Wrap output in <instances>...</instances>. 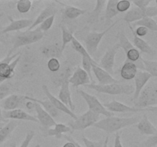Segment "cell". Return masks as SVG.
<instances>
[{"label":"cell","instance_id":"cell-1","mask_svg":"<svg viewBox=\"0 0 157 147\" xmlns=\"http://www.w3.org/2000/svg\"><path fill=\"white\" fill-rule=\"evenodd\" d=\"M140 118L139 116L132 117H119L113 116L106 117L98 120L93 126L106 132L107 134H111L118 132L119 130L138 123Z\"/></svg>","mask_w":157,"mask_h":147},{"label":"cell","instance_id":"cell-2","mask_svg":"<svg viewBox=\"0 0 157 147\" xmlns=\"http://www.w3.org/2000/svg\"><path fill=\"white\" fill-rule=\"evenodd\" d=\"M157 84L156 81H149L134 101V107L145 109L156 107Z\"/></svg>","mask_w":157,"mask_h":147},{"label":"cell","instance_id":"cell-3","mask_svg":"<svg viewBox=\"0 0 157 147\" xmlns=\"http://www.w3.org/2000/svg\"><path fill=\"white\" fill-rule=\"evenodd\" d=\"M21 58V52L12 54L9 51L6 58L0 61V84L15 76V70Z\"/></svg>","mask_w":157,"mask_h":147},{"label":"cell","instance_id":"cell-4","mask_svg":"<svg viewBox=\"0 0 157 147\" xmlns=\"http://www.w3.org/2000/svg\"><path fill=\"white\" fill-rule=\"evenodd\" d=\"M85 87L92 89L98 93L110 95H130L133 94L134 92V88L133 86L121 82L106 84V85H100V84H95L92 83V84H87Z\"/></svg>","mask_w":157,"mask_h":147},{"label":"cell","instance_id":"cell-5","mask_svg":"<svg viewBox=\"0 0 157 147\" xmlns=\"http://www.w3.org/2000/svg\"><path fill=\"white\" fill-rule=\"evenodd\" d=\"M44 37V33L38 29L35 28L31 31L25 32H18L13 38V47L9 51L12 52L18 47L29 45L33 43L38 42Z\"/></svg>","mask_w":157,"mask_h":147},{"label":"cell","instance_id":"cell-6","mask_svg":"<svg viewBox=\"0 0 157 147\" xmlns=\"http://www.w3.org/2000/svg\"><path fill=\"white\" fill-rule=\"evenodd\" d=\"M98 120L99 115L88 110L84 114L78 116L76 119H74V121L69 123L68 126L70 127L71 131H82L88 127L93 126Z\"/></svg>","mask_w":157,"mask_h":147},{"label":"cell","instance_id":"cell-7","mask_svg":"<svg viewBox=\"0 0 157 147\" xmlns=\"http://www.w3.org/2000/svg\"><path fill=\"white\" fill-rule=\"evenodd\" d=\"M77 92L81 96V97L86 101L89 110H90L93 113H96L98 115H104L106 117H110V116H114L113 113L108 111L107 109L104 107V106L100 102L98 97L94 95L90 94L87 92L84 91L83 90H77Z\"/></svg>","mask_w":157,"mask_h":147},{"label":"cell","instance_id":"cell-8","mask_svg":"<svg viewBox=\"0 0 157 147\" xmlns=\"http://www.w3.org/2000/svg\"><path fill=\"white\" fill-rule=\"evenodd\" d=\"M118 21H116L114 23L110 24L107 29L103 31L102 32H92L87 34L86 35L85 38H84V43L86 45V50H87V53L91 56L93 55L95 52L98 51V46H99L100 43H101V40L104 38V35L110 30L113 27H114L117 24Z\"/></svg>","mask_w":157,"mask_h":147},{"label":"cell","instance_id":"cell-9","mask_svg":"<svg viewBox=\"0 0 157 147\" xmlns=\"http://www.w3.org/2000/svg\"><path fill=\"white\" fill-rule=\"evenodd\" d=\"M106 109L111 113H140V112L152 111L156 112V107H150V108L141 109L134 107H130L128 105L119 102L117 100H112L110 102H107L104 104Z\"/></svg>","mask_w":157,"mask_h":147},{"label":"cell","instance_id":"cell-10","mask_svg":"<svg viewBox=\"0 0 157 147\" xmlns=\"http://www.w3.org/2000/svg\"><path fill=\"white\" fill-rule=\"evenodd\" d=\"M119 47L117 44H115L112 47H109L104 55L103 58H101L98 66L105 70L106 71L108 72L110 74H113V67H114L115 63V57H116L117 53L119 50Z\"/></svg>","mask_w":157,"mask_h":147},{"label":"cell","instance_id":"cell-11","mask_svg":"<svg viewBox=\"0 0 157 147\" xmlns=\"http://www.w3.org/2000/svg\"><path fill=\"white\" fill-rule=\"evenodd\" d=\"M35 63H36L35 59L29 54H26L23 56L21 55V58L16 67L18 68V74L21 75V77L28 76L29 74L32 73L35 68Z\"/></svg>","mask_w":157,"mask_h":147},{"label":"cell","instance_id":"cell-12","mask_svg":"<svg viewBox=\"0 0 157 147\" xmlns=\"http://www.w3.org/2000/svg\"><path fill=\"white\" fill-rule=\"evenodd\" d=\"M25 102L26 100L25 99L24 95L11 94L3 100L0 106L3 110L7 111V110L20 109L25 106Z\"/></svg>","mask_w":157,"mask_h":147},{"label":"cell","instance_id":"cell-13","mask_svg":"<svg viewBox=\"0 0 157 147\" xmlns=\"http://www.w3.org/2000/svg\"><path fill=\"white\" fill-rule=\"evenodd\" d=\"M42 90H43V92H44V93L45 94V96H47V99H48L49 100H50V102L52 103V105H53L54 107L58 110V111H61L63 112V113H66V114L68 115L69 116H71L72 119H77L78 116H76V114H75L74 112H72L68 107H66V106L64 105V104H63V103L61 102L58 98L55 97V96L51 93L48 87L47 86L44 84V85L42 86Z\"/></svg>","mask_w":157,"mask_h":147},{"label":"cell","instance_id":"cell-14","mask_svg":"<svg viewBox=\"0 0 157 147\" xmlns=\"http://www.w3.org/2000/svg\"><path fill=\"white\" fill-rule=\"evenodd\" d=\"M3 117L6 119H14V120H26L38 123V119L36 117L32 115L29 114V113L25 112L21 109H16L13 110H3L2 111Z\"/></svg>","mask_w":157,"mask_h":147},{"label":"cell","instance_id":"cell-15","mask_svg":"<svg viewBox=\"0 0 157 147\" xmlns=\"http://www.w3.org/2000/svg\"><path fill=\"white\" fill-rule=\"evenodd\" d=\"M9 20L10 21L9 25L6 26L4 29L1 31L2 34L5 35L6 33H9L10 32H19L20 30L29 28L33 23L34 20L32 18H21V19L14 20L12 17L9 16Z\"/></svg>","mask_w":157,"mask_h":147},{"label":"cell","instance_id":"cell-16","mask_svg":"<svg viewBox=\"0 0 157 147\" xmlns=\"http://www.w3.org/2000/svg\"><path fill=\"white\" fill-rule=\"evenodd\" d=\"M34 110L36 112V119H38V123L44 128L43 130L52 128L56 124L55 119L37 103H35V109Z\"/></svg>","mask_w":157,"mask_h":147},{"label":"cell","instance_id":"cell-17","mask_svg":"<svg viewBox=\"0 0 157 147\" xmlns=\"http://www.w3.org/2000/svg\"><path fill=\"white\" fill-rule=\"evenodd\" d=\"M91 70L94 74L95 77H96L100 85H106V84L120 82L119 81L115 79L111 74H110L108 72H107L105 70H104L101 67H99L98 64H94V63H92Z\"/></svg>","mask_w":157,"mask_h":147},{"label":"cell","instance_id":"cell-18","mask_svg":"<svg viewBox=\"0 0 157 147\" xmlns=\"http://www.w3.org/2000/svg\"><path fill=\"white\" fill-rule=\"evenodd\" d=\"M152 78V76L148 74L147 72L144 71V70H138L136 74V76L134 77L135 81V88L134 92H133V100L135 101L139 96L141 90L144 89V87L147 85V83L150 81Z\"/></svg>","mask_w":157,"mask_h":147},{"label":"cell","instance_id":"cell-19","mask_svg":"<svg viewBox=\"0 0 157 147\" xmlns=\"http://www.w3.org/2000/svg\"><path fill=\"white\" fill-rule=\"evenodd\" d=\"M68 82L74 87H78L79 86L87 85L90 84V81L87 74L81 67H78L72 73Z\"/></svg>","mask_w":157,"mask_h":147},{"label":"cell","instance_id":"cell-20","mask_svg":"<svg viewBox=\"0 0 157 147\" xmlns=\"http://www.w3.org/2000/svg\"><path fill=\"white\" fill-rule=\"evenodd\" d=\"M58 99L64 104L67 107H68L72 112L75 110V106L72 101L71 93L70 91V84L68 81H65L61 83L60 85V90L58 93Z\"/></svg>","mask_w":157,"mask_h":147},{"label":"cell","instance_id":"cell-21","mask_svg":"<svg viewBox=\"0 0 157 147\" xmlns=\"http://www.w3.org/2000/svg\"><path fill=\"white\" fill-rule=\"evenodd\" d=\"M129 24V28H130V31H131L132 34L133 35V46H135L137 50L140 51V52H143V53L148 54L150 55H156V51L153 48V47L150 45V44L147 43V41H146L145 40L143 39L142 38H140V37L136 36L134 33V29L132 27V25L130 24Z\"/></svg>","mask_w":157,"mask_h":147},{"label":"cell","instance_id":"cell-22","mask_svg":"<svg viewBox=\"0 0 157 147\" xmlns=\"http://www.w3.org/2000/svg\"><path fill=\"white\" fill-rule=\"evenodd\" d=\"M24 96L25 99L26 100L33 101V102L37 103V104H39V105L41 106V107H42V108L44 109V110H45V111L47 112L54 119H55V118L58 117L60 115V111H58V110L52 105V104L50 102V100H49L48 99L42 100L38 99V98L35 97H32V96H25V95H24Z\"/></svg>","mask_w":157,"mask_h":147},{"label":"cell","instance_id":"cell-23","mask_svg":"<svg viewBox=\"0 0 157 147\" xmlns=\"http://www.w3.org/2000/svg\"><path fill=\"white\" fill-rule=\"evenodd\" d=\"M136 126L140 133L143 135L152 136V135L157 134L156 127L149 120L147 114H144L140 119Z\"/></svg>","mask_w":157,"mask_h":147},{"label":"cell","instance_id":"cell-24","mask_svg":"<svg viewBox=\"0 0 157 147\" xmlns=\"http://www.w3.org/2000/svg\"><path fill=\"white\" fill-rule=\"evenodd\" d=\"M57 11H58V9H56L55 6H52V5H49V6H48L47 7L44 8V9L40 12L38 16L35 18V20H34L32 24L29 28L28 30L31 31L35 29L37 26L39 25L41 22H43V21H44L45 19H47L48 18L52 16V15H55Z\"/></svg>","mask_w":157,"mask_h":147},{"label":"cell","instance_id":"cell-25","mask_svg":"<svg viewBox=\"0 0 157 147\" xmlns=\"http://www.w3.org/2000/svg\"><path fill=\"white\" fill-rule=\"evenodd\" d=\"M72 70H73V67H71L68 64H66V65L64 64L63 67H61L58 72H56L55 76L53 77L52 81L55 85L60 87L61 83L65 81H68L72 74Z\"/></svg>","mask_w":157,"mask_h":147},{"label":"cell","instance_id":"cell-26","mask_svg":"<svg viewBox=\"0 0 157 147\" xmlns=\"http://www.w3.org/2000/svg\"><path fill=\"white\" fill-rule=\"evenodd\" d=\"M71 130L68 126L61 123H58L54 126V128L44 130V133L47 136H55L57 139H61L64 133H71Z\"/></svg>","mask_w":157,"mask_h":147},{"label":"cell","instance_id":"cell-27","mask_svg":"<svg viewBox=\"0 0 157 147\" xmlns=\"http://www.w3.org/2000/svg\"><path fill=\"white\" fill-rule=\"evenodd\" d=\"M41 53L44 55L45 58H61L62 55V50H61V46L58 44H48V45L43 46L41 47Z\"/></svg>","mask_w":157,"mask_h":147},{"label":"cell","instance_id":"cell-28","mask_svg":"<svg viewBox=\"0 0 157 147\" xmlns=\"http://www.w3.org/2000/svg\"><path fill=\"white\" fill-rule=\"evenodd\" d=\"M138 69L136 64L133 62L127 61L121 69V77L126 81H130L134 79Z\"/></svg>","mask_w":157,"mask_h":147},{"label":"cell","instance_id":"cell-29","mask_svg":"<svg viewBox=\"0 0 157 147\" xmlns=\"http://www.w3.org/2000/svg\"><path fill=\"white\" fill-rule=\"evenodd\" d=\"M144 17H146L145 13H144V9L142 10V9L135 6L134 8L131 9L130 10L127 11L126 15H124V20L127 21L128 24H130V23L140 21Z\"/></svg>","mask_w":157,"mask_h":147},{"label":"cell","instance_id":"cell-30","mask_svg":"<svg viewBox=\"0 0 157 147\" xmlns=\"http://www.w3.org/2000/svg\"><path fill=\"white\" fill-rule=\"evenodd\" d=\"M18 123L14 119H10L4 126L0 129V145L6 140L8 137L12 134L13 130L18 126Z\"/></svg>","mask_w":157,"mask_h":147},{"label":"cell","instance_id":"cell-31","mask_svg":"<svg viewBox=\"0 0 157 147\" xmlns=\"http://www.w3.org/2000/svg\"><path fill=\"white\" fill-rule=\"evenodd\" d=\"M117 38L118 39V42L117 43V44L119 47V48H122L124 50L125 54L128 51H130V49L135 47L133 45V43L130 42V40L128 39V38L127 37L125 32L124 30H121L117 32Z\"/></svg>","mask_w":157,"mask_h":147},{"label":"cell","instance_id":"cell-32","mask_svg":"<svg viewBox=\"0 0 157 147\" xmlns=\"http://www.w3.org/2000/svg\"><path fill=\"white\" fill-rule=\"evenodd\" d=\"M117 0H109L106 3V10L104 19H105L106 24L111 21L112 18L119 14L117 9Z\"/></svg>","mask_w":157,"mask_h":147},{"label":"cell","instance_id":"cell-33","mask_svg":"<svg viewBox=\"0 0 157 147\" xmlns=\"http://www.w3.org/2000/svg\"><path fill=\"white\" fill-rule=\"evenodd\" d=\"M106 3H107V1H104V0H97L94 9L92 10V12H90V14L89 15V22H98V20H99L100 16H101V12L104 10V6H105Z\"/></svg>","mask_w":157,"mask_h":147},{"label":"cell","instance_id":"cell-34","mask_svg":"<svg viewBox=\"0 0 157 147\" xmlns=\"http://www.w3.org/2000/svg\"><path fill=\"white\" fill-rule=\"evenodd\" d=\"M86 12L84 9H79L73 6H65L63 15L67 19H75Z\"/></svg>","mask_w":157,"mask_h":147},{"label":"cell","instance_id":"cell-35","mask_svg":"<svg viewBox=\"0 0 157 147\" xmlns=\"http://www.w3.org/2000/svg\"><path fill=\"white\" fill-rule=\"evenodd\" d=\"M135 26H143L148 30L153 31V32H156L157 31L156 21L153 19V18H149V17H144L140 21L134 22L132 27L133 28Z\"/></svg>","mask_w":157,"mask_h":147},{"label":"cell","instance_id":"cell-36","mask_svg":"<svg viewBox=\"0 0 157 147\" xmlns=\"http://www.w3.org/2000/svg\"><path fill=\"white\" fill-rule=\"evenodd\" d=\"M144 65V71L147 72L152 76V77H157V61H149L142 58L141 60Z\"/></svg>","mask_w":157,"mask_h":147},{"label":"cell","instance_id":"cell-37","mask_svg":"<svg viewBox=\"0 0 157 147\" xmlns=\"http://www.w3.org/2000/svg\"><path fill=\"white\" fill-rule=\"evenodd\" d=\"M61 33H62V43H61V47L62 51H64V50L65 49L66 45L71 41V40L73 39V38L75 36H74L73 35V32H71L70 30H68L65 25L61 24Z\"/></svg>","mask_w":157,"mask_h":147},{"label":"cell","instance_id":"cell-38","mask_svg":"<svg viewBox=\"0 0 157 147\" xmlns=\"http://www.w3.org/2000/svg\"><path fill=\"white\" fill-rule=\"evenodd\" d=\"M81 63H82V67L81 68L89 76L90 81L93 82V77H92V70H91V64H98L93 58H88L87 57H81Z\"/></svg>","mask_w":157,"mask_h":147},{"label":"cell","instance_id":"cell-39","mask_svg":"<svg viewBox=\"0 0 157 147\" xmlns=\"http://www.w3.org/2000/svg\"><path fill=\"white\" fill-rule=\"evenodd\" d=\"M71 42L72 47H73V48L75 49L77 52H78V53H79L80 55H81V57L84 56V57H87V58H92L91 56H90V55L87 53V50L85 49V47L83 46V44H81V43L80 42V41H78L76 38H75V37H74L73 39L71 40Z\"/></svg>","mask_w":157,"mask_h":147},{"label":"cell","instance_id":"cell-40","mask_svg":"<svg viewBox=\"0 0 157 147\" xmlns=\"http://www.w3.org/2000/svg\"><path fill=\"white\" fill-rule=\"evenodd\" d=\"M12 86L9 82L5 81L0 84V100H4L8 96L12 94Z\"/></svg>","mask_w":157,"mask_h":147},{"label":"cell","instance_id":"cell-41","mask_svg":"<svg viewBox=\"0 0 157 147\" xmlns=\"http://www.w3.org/2000/svg\"><path fill=\"white\" fill-rule=\"evenodd\" d=\"M32 1L30 0H20L16 2V9L21 14L27 13L32 8Z\"/></svg>","mask_w":157,"mask_h":147},{"label":"cell","instance_id":"cell-42","mask_svg":"<svg viewBox=\"0 0 157 147\" xmlns=\"http://www.w3.org/2000/svg\"><path fill=\"white\" fill-rule=\"evenodd\" d=\"M55 15H52V16L48 18L47 19L44 20L43 22H41L39 25L37 26L35 28L38 29L39 31L42 32L43 33H44V32H47V31H48L49 29L52 28V26L53 25V23L54 21H55Z\"/></svg>","mask_w":157,"mask_h":147},{"label":"cell","instance_id":"cell-43","mask_svg":"<svg viewBox=\"0 0 157 147\" xmlns=\"http://www.w3.org/2000/svg\"><path fill=\"white\" fill-rule=\"evenodd\" d=\"M48 70L52 73H56L61 68V62L58 58H50L47 63Z\"/></svg>","mask_w":157,"mask_h":147},{"label":"cell","instance_id":"cell-44","mask_svg":"<svg viewBox=\"0 0 157 147\" xmlns=\"http://www.w3.org/2000/svg\"><path fill=\"white\" fill-rule=\"evenodd\" d=\"M131 2L129 0H121V1H117V9L118 12H126L130 9V6H131Z\"/></svg>","mask_w":157,"mask_h":147},{"label":"cell","instance_id":"cell-45","mask_svg":"<svg viewBox=\"0 0 157 147\" xmlns=\"http://www.w3.org/2000/svg\"><path fill=\"white\" fill-rule=\"evenodd\" d=\"M82 140L85 145V147H103V144H104V140L93 141L87 139L84 136H82Z\"/></svg>","mask_w":157,"mask_h":147},{"label":"cell","instance_id":"cell-46","mask_svg":"<svg viewBox=\"0 0 157 147\" xmlns=\"http://www.w3.org/2000/svg\"><path fill=\"white\" fill-rule=\"evenodd\" d=\"M157 145V134L150 136L147 140L142 144L143 147H156Z\"/></svg>","mask_w":157,"mask_h":147},{"label":"cell","instance_id":"cell-47","mask_svg":"<svg viewBox=\"0 0 157 147\" xmlns=\"http://www.w3.org/2000/svg\"><path fill=\"white\" fill-rule=\"evenodd\" d=\"M35 135V133L33 130H30V131L28 132L27 134H26L25 138L24 140L22 141V142H21V144L20 145L19 147H29V144L32 142V139L34 138Z\"/></svg>","mask_w":157,"mask_h":147},{"label":"cell","instance_id":"cell-48","mask_svg":"<svg viewBox=\"0 0 157 147\" xmlns=\"http://www.w3.org/2000/svg\"><path fill=\"white\" fill-rule=\"evenodd\" d=\"M144 13H145L146 17H149V18L156 17L157 15V7L156 6H149L148 7H147L144 9Z\"/></svg>","mask_w":157,"mask_h":147},{"label":"cell","instance_id":"cell-49","mask_svg":"<svg viewBox=\"0 0 157 147\" xmlns=\"http://www.w3.org/2000/svg\"><path fill=\"white\" fill-rule=\"evenodd\" d=\"M151 2V0H136V1H133V4H134L136 7L139 8L142 10L148 7Z\"/></svg>","mask_w":157,"mask_h":147},{"label":"cell","instance_id":"cell-50","mask_svg":"<svg viewBox=\"0 0 157 147\" xmlns=\"http://www.w3.org/2000/svg\"><path fill=\"white\" fill-rule=\"evenodd\" d=\"M133 31H134L135 35H136V36L140 37V38L146 36V35L148 34V32H149L148 29L143 27V26H138V27L136 28V30H133Z\"/></svg>","mask_w":157,"mask_h":147},{"label":"cell","instance_id":"cell-51","mask_svg":"<svg viewBox=\"0 0 157 147\" xmlns=\"http://www.w3.org/2000/svg\"><path fill=\"white\" fill-rule=\"evenodd\" d=\"M113 147H124L121 142V133L119 132H117L115 134V139H114V145Z\"/></svg>","mask_w":157,"mask_h":147},{"label":"cell","instance_id":"cell-52","mask_svg":"<svg viewBox=\"0 0 157 147\" xmlns=\"http://www.w3.org/2000/svg\"><path fill=\"white\" fill-rule=\"evenodd\" d=\"M63 137H64V139H67V141H71V142H73L74 144H75V147H83L82 145H81V144H79V143H78V142H77V141H75V139H74L73 138L71 137V136H67V135H64V136H63Z\"/></svg>","mask_w":157,"mask_h":147},{"label":"cell","instance_id":"cell-53","mask_svg":"<svg viewBox=\"0 0 157 147\" xmlns=\"http://www.w3.org/2000/svg\"><path fill=\"white\" fill-rule=\"evenodd\" d=\"M25 107L29 110L32 111V110L35 109V103H34L33 101L26 100L25 104Z\"/></svg>","mask_w":157,"mask_h":147},{"label":"cell","instance_id":"cell-54","mask_svg":"<svg viewBox=\"0 0 157 147\" xmlns=\"http://www.w3.org/2000/svg\"><path fill=\"white\" fill-rule=\"evenodd\" d=\"M0 122H1V123H6L9 122V120H7V119H6L4 117H3L2 110L1 106H0Z\"/></svg>","mask_w":157,"mask_h":147},{"label":"cell","instance_id":"cell-55","mask_svg":"<svg viewBox=\"0 0 157 147\" xmlns=\"http://www.w3.org/2000/svg\"><path fill=\"white\" fill-rule=\"evenodd\" d=\"M61 147H75V145L71 141H68V142H66L65 144H64Z\"/></svg>","mask_w":157,"mask_h":147},{"label":"cell","instance_id":"cell-56","mask_svg":"<svg viewBox=\"0 0 157 147\" xmlns=\"http://www.w3.org/2000/svg\"><path fill=\"white\" fill-rule=\"evenodd\" d=\"M108 142H109V136L107 135L106 136L105 139L104 140V144H103V147H108Z\"/></svg>","mask_w":157,"mask_h":147},{"label":"cell","instance_id":"cell-57","mask_svg":"<svg viewBox=\"0 0 157 147\" xmlns=\"http://www.w3.org/2000/svg\"><path fill=\"white\" fill-rule=\"evenodd\" d=\"M2 32H1V31H0V43L1 42H3V41H4V40H3V38H2Z\"/></svg>","mask_w":157,"mask_h":147},{"label":"cell","instance_id":"cell-58","mask_svg":"<svg viewBox=\"0 0 157 147\" xmlns=\"http://www.w3.org/2000/svg\"><path fill=\"white\" fill-rule=\"evenodd\" d=\"M5 124H6V123H1V122H0V129H1L2 127L4 126Z\"/></svg>","mask_w":157,"mask_h":147},{"label":"cell","instance_id":"cell-59","mask_svg":"<svg viewBox=\"0 0 157 147\" xmlns=\"http://www.w3.org/2000/svg\"><path fill=\"white\" fill-rule=\"evenodd\" d=\"M35 147H41V145H39V144H37V145H35Z\"/></svg>","mask_w":157,"mask_h":147},{"label":"cell","instance_id":"cell-60","mask_svg":"<svg viewBox=\"0 0 157 147\" xmlns=\"http://www.w3.org/2000/svg\"><path fill=\"white\" fill-rule=\"evenodd\" d=\"M2 16V14H0V18H1Z\"/></svg>","mask_w":157,"mask_h":147},{"label":"cell","instance_id":"cell-61","mask_svg":"<svg viewBox=\"0 0 157 147\" xmlns=\"http://www.w3.org/2000/svg\"><path fill=\"white\" fill-rule=\"evenodd\" d=\"M136 147H143V146H142V145H139V146H136Z\"/></svg>","mask_w":157,"mask_h":147},{"label":"cell","instance_id":"cell-62","mask_svg":"<svg viewBox=\"0 0 157 147\" xmlns=\"http://www.w3.org/2000/svg\"><path fill=\"white\" fill-rule=\"evenodd\" d=\"M133 147H136V146H133Z\"/></svg>","mask_w":157,"mask_h":147}]
</instances>
